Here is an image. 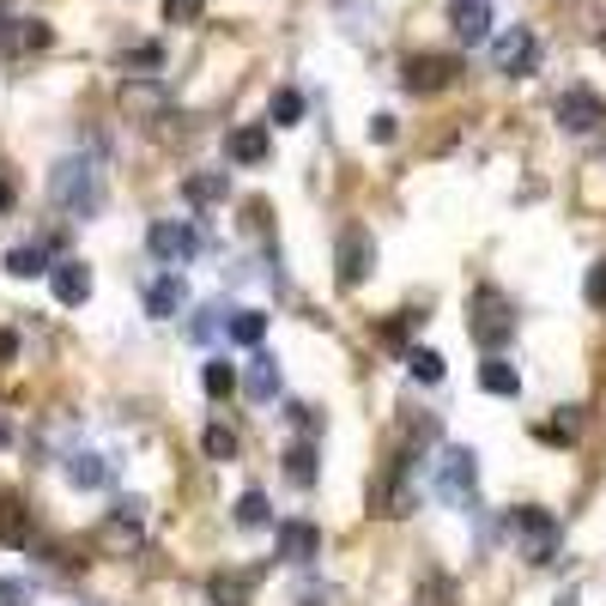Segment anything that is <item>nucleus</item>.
<instances>
[{
	"label": "nucleus",
	"mask_w": 606,
	"mask_h": 606,
	"mask_svg": "<svg viewBox=\"0 0 606 606\" xmlns=\"http://www.w3.org/2000/svg\"><path fill=\"white\" fill-rule=\"evenodd\" d=\"M49 201L68 218H92L103 206V158H92V152L55 158V171H49Z\"/></svg>",
	"instance_id": "nucleus-1"
},
{
	"label": "nucleus",
	"mask_w": 606,
	"mask_h": 606,
	"mask_svg": "<svg viewBox=\"0 0 606 606\" xmlns=\"http://www.w3.org/2000/svg\"><path fill=\"white\" fill-rule=\"evenodd\" d=\"M431 492L449 510H473V497H480V455L461 443H443L436 449V468H431Z\"/></svg>",
	"instance_id": "nucleus-2"
},
{
	"label": "nucleus",
	"mask_w": 606,
	"mask_h": 606,
	"mask_svg": "<svg viewBox=\"0 0 606 606\" xmlns=\"http://www.w3.org/2000/svg\"><path fill=\"white\" fill-rule=\"evenodd\" d=\"M468 309H473V316H468L473 340H480L485 352H504V346H510V333H515V309H510L504 291H497V286H480Z\"/></svg>",
	"instance_id": "nucleus-3"
},
{
	"label": "nucleus",
	"mask_w": 606,
	"mask_h": 606,
	"mask_svg": "<svg viewBox=\"0 0 606 606\" xmlns=\"http://www.w3.org/2000/svg\"><path fill=\"white\" fill-rule=\"evenodd\" d=\"M146 249H152L158 267H188L206 249V237H201V225H188V218H158V225L146 230Z\"/></svg>",
	"instance_id": "nucleus-4"
},
{
	"label": "nucleus",
	"mask_w": 606,
	"mask_h": 606,
	"mask_svg": "<svg viewBox=\"0 0 606 606\" xmlns=\"http://www.w3.org/2000/svg\"><path fill=\"white\" fill-rule=\"evenodd\" d=\"M370 267H377V237H370L364 225H346L340 249H333V279H340V291H358L370 279Z\"/></svg>",
	"instance_id": "nucleus-5"
},
{
	"label": "nucleus",
	"mask_w": 606,
	"mask_h": 606,
	"mask_svg": "<svg viewBox=\"0 0 606 606\" xmlns=\"http://www.w3.org/2000/svg\"><path fill=\"white\" fill-rule=\"evenodd\" d=\"M492 68L510 73V80H527V73L540 68V37L527 31V24H510V31L492 37Z\"/></svg>",
	"instance_id": "nucleus-6"
},
{
	"label": "nucleus",
	"mask_w": 606,
	"mask_h": 606,
	"mask_svg": "<svg viewBox=\"0 0 606 606\" xmlns=\"http://www.w3.org/2000/svg\"><path fill=\"white\" fill-rule=\"evenodd\" d=\"M510 527L522 534L527 564H552V552H558V515H546V510L522 504V510H510Z\"/></svg>",
	"instance_id": "nucleus-7"
},
{
	"label": "nucleus",
	"mask_w": 606,
	"mask_h": 606,
	"mask_svg": "<svg viewBox=\"0 0 606 606\" xmlns=\"http://www.w3.org/2000/svg\"><path fill=\"white\" fill-rule=\"evenodd\" d=\"M558 127L564 134H595V127L606 122V103L588 92V85H571V92H558Z\"/></svg>",
	"instance_id": "nucleus-8"
},
{
	"label": "nucleus",
	"mask_w": 606,
	"mask_h": 606,
	"mask_svg": "<svg viewBox=\"0 0 606 606\" xmlns=\"http://www.w3.org/2000/svg\"><path fill=\"white\" fill-rule=\"evenodd\" d=\"M455 80H461V61H449V55H412L407 73H401V85H407V92H419V97L449 92Z\"/></svg>",
	"instance_id": "nucleus-9"
},
{
	"label": "nucleus",
	"mask_w": 606,
	"mask_h": 606,
	"mask_svg": "<svg viewBox=\"0 0 606 606\" xmlns=\"http://www.w3.org/2000/svg\"><path fill=\"white\" fill-rule=\"evenodd\" d=\"M492 0H455L449 7V31H455V43H492Z\"/></svg>",
	"instance_id": "nucleus-10"
},
{
	"label": "nucleus",
	"mask_w": 606,
	"mask_h": 606,
	"mask_svg": "<svg viewBox=\"0 0 606 606\" xmlns=\"http://www.w3.org/2000/svg\"><path fill=\"white\" fill-rule=\"evenodd\" d=\"M68 485H80V492H110L115 461L97 455V449H80V455H68Z\"/></svg>",
	"instance_id": "nucleus-11"
},
{
	"label": "nucleus",
	"mask_w": 606,
	"mask_h": 606,
	"mask_svg": "<svg viewBox=\"0 0 606 606\" xmlns=\"http://www.w3.org/2000/svg\"><path fill=\"white\" fill-rule=\"evenodd\" d=\"M49 43H55V31H49L43 19H7V31H0V49H7V55H43Z\"/></svg>",
	"instance_id": "nucleus-12"
},
{
	"label": "nucleus",
	"mask_w": 606,
	"mask_h": 606,
	"mask_svg": "<svg viewBox=\"0 0 606 606\" xmlns=\"http://www.w3.org/2000/svg\"><path fill=\"white\" fill-rule=\"evenodd\" d=\"M164 103H171V92H164V80H146V73H134V80L122 85V110H127V115H140L146 127H152V115H158Z\"/></svg>",
	"instance_id": "nucleus-13"
},
{
	"label": "nucleus",
	"mask_w": 606,
	"mask_h": 606,
	"mask_svg": "<svg viewBox=\"0 0 606 606\" xmlns=\"http://www.w3.org/2000/svg\"><path fill=\"white\" fill-rule=\"evenodd\" d=\"M49 286H55V304L80 309L85 298H92V267L85 261H55L49 267Z\"/></svg>",
	"instance_id": "nucleus-14"
},
{
	"label": "nucleus",
	"mask_w": 606,
	"mask_h": 606,
	"mask_svg": "<svg viewBox=\"0 0 606 606\" xmlns=\"http://www.w3.org/2000/svg\"><path fill=\"white\" fill-rule=\"evenodd\" d=\"M183 309H188V286L176 274H158L146 286V316L152 321H171V316H183Z\"/></svg>",
	"instance_id": "nucleus-15"
},
{
	"label": "nucleus",
	"mask_w": 606,
	"mask_h": 606,
	"mask_svg": "<svg viewBox=\"0 0 606 606\" xmlns=\"http://www.w3.org/2000/svg\"><path fill=\"white\" fill-rule=\"evenodd\" d=\"M316 552H321V534H316V522H286L279 527V558L286 564H316Z\"/></svg>",
	"instance_id": "nucleus-16"
},
{
	"label": "nucleus",
	"mask_w": 606,
	"mask_h": 606,
	"mask_svg": "<svg viewBox=\"0 0 606 606\" xmlns=\"http://www.w3.org/2000/svg\"><path fill=\"white\" fill-rule=\"evenodd\" d=\"M206 600L213 606H249L255 600V576L249 571H213L206 576Z\"/></svg>",
	"instance_id": "nucleus-17"
},
{
	"label": "nucleus",
	"mask_w": 606,
	"mask_h": 606,
	"mask_svg": "<svg viewBox=\"0 0 606 606\" xmlns=\"http://www.w3.org/2000/svg\"><path fill=\"white\" fill-rule=\"evenodd\" d=\"M243 389H249V401H274L279 394V358L267 352V346L249 352V377H243Z\"/></svg>",
	"instance_id": "nucleus-18"
},
{
	"label": "nucleus",
	"mask_w": 606,
	"mask_h": 606,
	"mask_svg": "<svg viewBox=\"0 0 606 606\" xmlns=\"http://www.w3.org/2000/svg\"><path fill=\"white\" fill-rule=\"evenodd\" d=\"M225 152H230V164H261V158H267V122L230 127V134H225Z\"/></svg>",
	"instance_id": "nucleus-19"
},
{
	"label": "nucleus",
	"mask_w": 606,
	"mask_h": 606,
	"mask_svg": "<svg viewBox=\"0 0 606 606\" xmlns=\"http://www.w3.org/2000/svg\"><path fill=\"white\" fill-rule=\"evenodd\" d=\"M480 389H485V394H497V401H515V394H522V377H515V364H504L497 352H485V364H480Z\"/></svg>",
	"instance_id": "nucleus-20"
},
{
	"label": "nucleus",
	"mask_w": 606,
	"mask_h": 606,
	"mask_svg": "<svg viewBox=\"0 0 606 606\" xmlns=\"http://www.w3.org/2000/svg\"><path fill=\"white\" fill-rule=\"evenodd\" d=\"M140 504H122L110 515V527H103V546H115V552H140Z\"/></svg>",
	"instance_id": "nucleus-21"
},
{
	"label": "nucleus",
	"mask_w": 606,
	"mask_h": 606,
	"mask_svg": "<svg viewBox=\"0 0 606 606\" xmlns=\"http://www.w3.org/2000/svg\"><path fill=\"white\" fill-rule=\"evenodd\" d=\"M304 115H309V103H304L298 85H279V92L267 97V127H298Z\"/></svg>",
	"instance_id": "nucleus-22"
},
{
	"label": "nucleus",
	"mask_w": 606,
	"mask_h": 606,
	"mask_svg": "<svg viewBox=\"0 0 606 606\" xmlns=\"http://www.w3.org/2000/svg\"><path fill=\"white\" fill-rule=\"evenodd\" d=\"M0 546H31V510L19 497H0Z\"/></svg>",
	"instance_id": "nucleus-23"
},
{
	"label": "nucleus",
	"mask_w": 606,
	"mask_h": 606,
	"mask_svg": "<svg viewBox=\"0 0 606 606\" xmlns=\"http://www.w3.org/2000/svg\"><path fill=\"white\" fill-rule=\"evenodd\" d=\"M225 195H230L225 171H201V176H188V183H183V201L188 206H218Z\"/></svg>",
	"instance_id": "nucleus-24"
},
{
	"label": "nucleus",
	"mask_w": 606,
	"mask_h": 606,
	"mask_svg": "<svg viewBox=\"0 0 606 606\" xmlns=\"http://www.w3.org/2000/svg\"><path fill=\"white\" fill-rule=\"evenodd\" d=\"M316 443H309V436H304V443H291L286 449V480L291 485H298V492H309V485H316Z\"/></svg>",
	"instance_id": "nucleus-25"
},
{
	"label": "nucleus",
	"mask_w": 606,
	"mask_h": 606,
	"mask_svg": "<svg viewBox=\"0 0 606 606\" xmlns=\"http://www.w3.org/2000/svg\"><path fill=\"white\" fill-rule=\"evenodd\" d=\"M225 333H230L237 346H261V340H267V316H261V309H230V316H225Z\"/></svg>",
	"instance_id": "nucleus-26"
},
{
	"label": "nucleus",
	"mask_w": 606,
	"mask_h": 606,
	"mask_svg": "<svg viewBox=\"0 0 606 606\" xmlns=\"http://www.w3.org/2000/svg\"><path fill=\"white\" fill-rule=\"evenodd\" d=\"M230 515H237V527H249V534H255V527H274V510H267V497H261V492H243Z\"/></svg>",
	"instance_id": "nucleus-27"
},
{
	"label": "nucleus",
	"mask_w": 606,
	"mask_h": 606,
	"mask_svg": "<svg viewBox=\"0 0 606 606\" xmlns=\"http://www.w3.org/2000/svg\"><path fill=\"white\" fill-rule=\"evenodd\" d=\"M407 370H412V377H419V382H443V352H431V346H412V352H407Z\"/></svg>",
	"instance_id": "nucleus-28"
},
{
	"label": "nucleus",
	"mask_w": 606,
	"mask_h": 606,
	"mask_svg": "<svg viewBox=\"0 0 606 606\" xmlns=\"http://www.w3.org/2000/svg\"><path fill=\"white\" fill-rule=\"evenodd\" d=\"M7 274L12 279H37V274H49V255L43 249H12L7 255Z\"/></svg>",
	"instance_id": "nucleus-29"
},
{
	"label": "nucleus",
	"mask_w": 606,
	"mask_h": 606,
	"mask_svg": "<svg viewBox=\"0 0 606 606\" xmlns=\"http://www.w3.org/2000/svg\"><path fill=\"white\" fill-rule=\"evenodd\" d=\"M201 449H206L213 461H237V436H230L225 424H206V431H201Z\"/></svg>",
	"instance_id": "nucleus-30"
},
{
	"label": "nucleus",
	"mask_w": 606,
	"mask_h": 606,
	"mask_svg": "<svg viewBox=\"0 0 606 606\" xmlns=\"http://www.w3.org/2000/svg\"><path fill=\"white\" fill-rule=\"evenodd\" d=\"M218 316H225V309H218V304H206L201 316L188 321V340H195V346H206V340H218V333H225V321H218Z\"/></svg>",
	"instance_id": "nucleus-31"
},
{
	"label": "nucleus",
	"mask_w": 606,
	"mask_h": 606,
	"mask_svg": "<svg viewBox=\"0 0 606 606\" xmlns=\"http://www.w3.org/2000/svg\"><path fill=\"white\" fill-rule=\"evenodd\" d=\"M201 382H206V394H213V401H225V394L237 389V370H230V364H218V358H213V364L201 370Z\"/></svg>",
	"instance_id": "nucleus-32"
},
{
	"label": "nucleus",
	"mask_w": 606,
	"mask_h": 606,
	"mask_svg": "<svg viewBox=\"0 0 606 606\" xmlns=\"http://www.w3.org/2000/svg\"><path fill=\"white\" fill-rule=\"evenodd\" d=\"M206 12V0H164V24H195Z\"/></svg>",
	"instance_id": "nucleus-33"
},
{
	"label": "nucleus",
	"mask_w": 606,
	"mask_h": 606,
	"mask_svg": "<svg viewBox=\"0 0 606 606\" xmlns=\"http://www.w3.org/2000/svg\"><path fill=\"white\" fill-rule=\"evenodd\" d=\"M583 298L595 304V309H606V261H595V267H588V279H583Z\"/></svg>",
	"instance_id": "nucleus-34"
},
{
	"label": "nucleus",
	"mask_w": 606,
	"mask_h": 606,
	"mask_svg": "<svg viewBox=\"0 0 606 606\" xmlns=\"http://www.w3.org/2000/svg\"><path fill=\"white\" fill-rule=\"evenodd\" d=\"M127 68H164V49H158V43H140V49H127Z\"/></svg>",
	"instance_id": "nucleus-35"
},
{
	"label": "nucleus",
	"mask_w": 606,
	"mask_h": 606,
	"mask_svg": "<svg viewBox=\"0 0 606 606\" xmlns=\"http://www.w3.org/2000/svg\"><path fill=\"white\" fill-rule=\"evenodd\" d=\"M394 134H401V122H394L389 110H382V115H370V140H377V146H389Z\"/></svg>",
	"instance_id": "nucleus-36"
},
{
	"label": "nucleus",
	"mask_w": 606,
	"mask_h": 606,
	"mask_svg": "<svg viewBox=\"0 0 606 606\" xmlns=\"http://www.w3.org/2000/svg\"><path fill=\"white\" fill-rule=\"evenodd\" d=\"M412 321H419V316H401V321H389V328H382V340H389V346H407Z\"/></svg>",
	"instance_id": "nucleus-37"
},
{
	"label": "nucleus",
	"mask_w": 606,
	"mask_h": 606,
	"mask_svg": "<svg viewBox=\"0 0 606 606\" xmlns=\"http://www.w3.org/2000/svg\"><path fill=\"white\" fill-rule=\"evenodd\" d=\"M12 358H19V333L0 328V364H12Z\"/></svg>",
	"instance_id": "nucleus-38"
},
{
	"label": "nucleus",
	"mask_w": 606,
	"mask_h": 606,
	"mask_svg": "<svg viewBox=\"0 0 606 606\" xmlns=\"http://www.w3.org/2000/svg\"><path fill=\"white\" fill-rule=\"evenodd\" d=\"M24 600V588L19 583H0V606H19Z\"/></svg>",
	"instance_id": "nucleus-39"
},
{
	"label": "nucleus",
	"mask_w": 606,
	"mask_h": 606,
	"mask_svg": "<svg viewBox=\"0 0 606 606\" xmlns=\"http://www.w3.org/2000/svg\"><path fill=\"white\" fill-rule=\"evenodd\" d=\"M12 206H19V188H12V183H0V213H12Z\"/></svg>",
	"instance_id": "nucleus-40"
},
{
	"label": "nucleus",
	"mask_w": 606,
	"mask_h": 606,
	"mask_svg": "<svg viewBox=\"0 0 606 606\" xmlns=\"http://www.w3.org/2000/svg\"><path fill=\"white\" fill-rule=\"evenodd\" d=\"M7 443H12V419L0 412V449H7Z\"/></svg>",
	"instance_id": "nucleus-41"
},
{
	"label": "nucleus",
	"mask_w": 606,
	"mask_h": 606,
	"mask_svg": "<svg viewBox=\"0 0 606 606\" xmlns=\"http://www.w3.org/2000/svg\"><path fill=\"white\" fill-rule=\"evenodd\" d=\"M600 43H606V37H600Z\"/></svg>",
	"instance_id": "nucleus-42"
}]
</instances>
